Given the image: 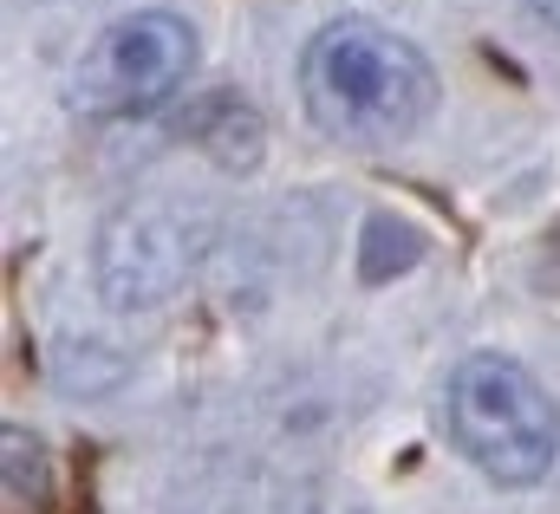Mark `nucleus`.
I'll return each mask as SVG.
<instances>
[{
    "label": "nucleus",
    "mask_w": 560,
    "mask_h": 514,
    "mask_svg": "<svg viewBox=\"0 0 560 514\" xmlns=\"http://www.w3.org/2000/svg\"><path fill=\"white\" fill-rule=\"evenodd\" d=\"M300 105L326 137H339L352 150H385L430 118L436 72L392 26L332 20L300 52Z\"/></svg>",
    "instance_id": "nucleus-1"
},
{
    "label": "nucleus",
    "mask_w": 560,
    "mask_h": 514,
    "mask_svg": "<svg viewBox=\"0 0 560 514\" xmlns=\"http://www.w3.org/2000/svg\"><path fill=\"white\" fill-rule=\"evenodd\" d=\"M443 423H450V443L489 482H509V489L541 482L548 463H555V449H560L555 397L535 385V372H522L502 352H469L450 372Z\"/></svg>",
    "instance_id": "nucleus-2"
},
{
    "label": "nucleus",
    "mask_w": 560,
    "mask_h": 514,
    "mask_svg": "<svg viewBox=\"0 0 560 514\" xmlns=\"http://www.w3.org/2000/svg\"><path fill=\"white\" fill-rule=\"evenodd\" d=\"M196 72V33L176 13H131L92 39L72 72V112L85 118H143L170 105Z\"/></svg>",
    "instance_id": "nucleus-3"
},
{
    "label": "nucleus",
    "mask_w": 560,
    "mask_h": 514,
    "mask_svg": "<svg viewBox=\"0 0 560 514\" xmlns=\"http://www.w3.org/2000/svg\"><path fill=\"white\" fill-rule=\"evenodd\" d=\"M26 476L46 489V463H39V443H33L26 430H7V495H13V502H20Z\"/></svg>",
    "instance_id": "nucleus-4"
},
{
    "label": "nucleus",
    "mask_w": 560,
    "mask_h": 514,
    "mask_svg": "<svg viewBox=\"0 0 560 514\" xmlns=\"http://www.w3.org/2000/svg\"><path fill=\"white\" fill-rule=\"evenodd\" d=\"M528 7H535V13H541L548 26H560V0H528Z\"/></svg>",
    "instance_id": "nucleus-5"
}]
</instances>
